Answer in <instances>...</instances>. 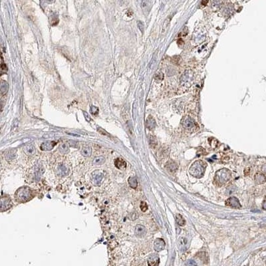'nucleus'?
<instances>
[{"instance_id":"nucleus-1","label":"nucleus","mask_w":266,"mask_h":266,"mask_svg":"<svg viewBox=\"0 0 266 266\" xmlns=\"http://www.w3.org/2000/svg\"><path fill=\"white\" fill-rule=\"evenodd\" d=\"M206 168V163L202 161H197L192 164L189 168V172L196 178H202L204 174Z\"/></svg>"},{"instance_id":"nucleus-2","label":"nucleus","mask_w":266,"mask_h":266,"mask_svg":"<svg viewBox=\"0 0 266 266\" xmlns=\"http://www.w3.org/2000/svg\"><path fill=\"white\" fill-rule=\"evenodd\" d=\"M15 197L18 202H26L32 197V190L29 187H22L16 192Z\"/></svg>"},{"instance_id":"nucleus-3","label":"nucleus","mask_w":266,"mask_h":266,"mask_svg":"<svg viewBox=\"0 0 266 266\" xmlns=\"http://www.w3.org/2000/svg\"><path fill=\"white\" fill-rule=\"evenodd\" d=\"M230 178V172L227 169L223 168L216 172L215 177H214V180H215L216 184L221 186L228 182Z\"/></svg>"},{"instance_id":"nucleus-4","label":"nucleus","mask_w":266,"mask_h":266,"mask_svg":"<svg viewBox=\"0 0 266 266\" xmlns=\"http://www.w3.org/2000/svg\"><path fill=\"white\" fill-rule=\"evenodd\" d=\"M104 177L103 173L99 170H94L91 174V181L94 185H100Z\"/></svg>"},{"instance_id":"nucleus-5","label":"nucleus","mask_w":266,"mask_h":266,"mask_svg":"<svg viewBox=\"0 0 266 266\" xmlns=\"http://www.w3.org/2000/svg\"><path fill=\"white\" fill-rule=\"evenodd\" d=\"M226 204L227 206L231 207V208H241V204L240 202L237 198L236 197H231L228 198L226 200Z\"/></svg>"},{"instance_id":"nucleus-6","label":"nucleus","mask_w":266,"mask_h":266,"mask_svg":"<svg viewBox=\"0 0 266 266\" xmlns=\"http://www.w3.org/2000/svg\"><path fill=\"white\" fill-rule=\"evenodd\" d=\"M165 245L166 243L163 239L158 238L154 242V249L156 252H161L165 248Z\"/></svg>"},{"instance_id":"nucleus-7","label":"nucleus","mask_w":266,"mask_h":266,"mask_svg":"<svg viewBox=\"0 0 266 266\" xmlns=\"http://www.w3.org/2000/svg\"><path fill=\"white\" fill-rule=\"evenodd\" d=\"M182 125H183V127L185 128L186 129L191 130L193 129V128L195 127L196 123L192 119L190 118V117H186V118L183 121V122H182Z\"/></svg>"},{"instance_id":"nucleus-8","label":"nucleus","mask_w":266,"mask_h":266,"mask_svg":"<svg viewBox=\"0 0 266 266\" xmlns=\"http://www.w3.org/2000/svg\"><path fill=\"white\" fill-rule=\"evenodd\" d=\"M57 173L58 175L60 176L61 177L66 176L69 174V168L67 165L61 164L57 168Z\"/></svg>"},{"instance_id":"nucleus-9","label":"nucleus","mask_w":266,"mask_h":266,"mask_svg":"<svg viewBox=\"0 0 266 266\" xmlns=\"http://www.w3.org/2000/svg\"><path fill=\"white\" fill-rule=\"evenodd\" d=\"M135 235L139 238H143L146 235V229L143 225H137L135 227Z\"/></svg>"},{"instance_id":"nucleus-10","label":"nucleus","mask_w":266,"mask_h":266,"mask_svg":"<svg viewBox=\"0 0 266 266\" xmlns=\"http://www.w3.org/2000/svg\"><path fill=\"white\" fill-rule=\"evenodd\" d=\"M11 200L9 197H2L1 200V211H6L9 209L11 206Z\"/></svg>"},{"instance_id":"nucleus-11","label":"nucleus","mask_w":266,"mask_h":266,"mask_svg":"<svg viewBox=\"0 0 266 266\" xmlns=\"http://www.w3.org/2000/svg\"><path fill=\"white\" fill-rule=\"evenodd\" d=\"M178 246L181 251H186L188 247V243L185 238H180L178 242Z\"/></svg>"},{"instance_id":"nucleus-12","label":"nucleus","mask_w":266,"mask_h":266,"mask_svg":"<svg viewBox=\"0 0 266 266\" xmlns=\"http://www.w3.org/2000/svg\"><path fill=\"white\" fill-rule=\"evenodd\" d=\"M55 145V143L53 141H47L42 143L41 145V149L44 151H49L52 150Z\"/></svg>"},{"instance_id":"nucleus-13","label":"nucleus","mask_w":266,"mask_h":266,"mask_svg":"<svg viewBox=\"0 0 266 266\" xmlns=\"http://www.w3.org/2000/svg\"><path fill=\"white\" fill-rule=\"evenodd\" d=\"M160 259L156 254H152L149 257L148 260V264L149 265H158L159 264Z\"/></svg>"},{"instance_id":"nucleus-14","label":"nucleus","mask_w":266,"mask_h":266,"mask_svg":"<svg viewBox=\"0 0 266 266\" xmlns=\"http://www.w3.org/2000/svg\"><path fill=\"white\" fill-rule=\"evenodd\" d=\"M141 8L145 13L149 12L150 9V0H141Z\"/></svg>"},{"instance_id":"nucleus-15","label":"nucleus","mask_w":266,"mask_h":266,"mask_svg":"<svg viewBox=\"0 0 266 266\" xmlns=\"http://www.w3.org/2000/svg\"><path fill=\"white\" fill-rule=\"evenodd\" d=\"M114 165L116 167L119 169V170H123V169L126 168L127 167V163L124 161L123 159L121 158H116L114 161Z\"/></svg>"},{"instance_id":"nucleus-16","label":"nucleus","mask_w":266,"mask_h":266,"mask_svg":"<svg viewBox=\"0 0 266 266\" xmlns=\"http://www.w3.org/2000/svg\"><path fill=\"white\" fill-rule=\"evenodd\" d=\"M146 126L149 130L154 129L155 127H156V122H155V120L153 119L152 116H149L146 119Z\"/></svg>"},{"instance_id":"nucleus-17","label":"nucleus","mask_w":266,"mask_h":266,"mask_svg":"<svg viewBox=\"0 0 266 266\" xmlns=\"http://www.w3.org/2000/svg\"><path fill=\"white\" fill-rule=\"evenodd\" d=\"M23 151L26 154L28 155V156H33V155L35 154V148L32 145H29L28 146H25L23 148Z\"/></svg>"},{"instance_id":"nucleus-18","label":"nucleus","mask_w":266,"mask_h":266,"mask_svg":"<svg viewBox=\"0 0 266 266\" xmlns=\"http://www.w3.org/2000/svg\"><path fill=\"white\" fill-rule=\"evenodd\" d=\"M43 172V170L42 166L40 164H36L35 169V177L36 180L38 181V180H40Z\"/></svg>"},{"instance_id":"nucleus-19","label":"nucleus","mask_w":266,"mask_h":266,"mask_svg":"<svg viewBox=\"0 0 266 266\" xmlns=\"http://www.w3.org/2000/svg\"><path fill=\"white\" fill-rule=\"evenodd\" d=\"M166 168H167L169 172H174L177 170L178 166L174 161H170L168 162L167 164H166Z\"/></svg>"},{"instance_id":"nucleus-20","label":"nucleus","mask_w":266,"mask_h":266,"mask_svg":"<svg viewBox=\"0 0 266 266\" xmlns=\"http://www.w3.org/2000/svg\"><path fill=\"white\" fill-rule=\"evenodd\" d=\"M16 157V151L15 150H8L5 153V158L7 161H13Z\"/></svg>"},{"instance_id":"nucleus-21","label":"nucleus","mask_w":266,"mask_h":266,"mask_svg":"<svg viewBox=\"0 0 266 266\" xmlns=\"http://www.w3.org/2000/svg\"><path fill=\"white\" fill-rule=\"evenodd\" d=\"M105 162V158L103 156H99L94 158L93 161V164L94 166H101Z\"/></svg>"},{"instance_id":"nucleus-22","label":"nucleus","mask_w":266,"mask_h":266,"mask_svg":"<svg viewBox=\"0 0 266 266\" xmlns=\"http://www.w3.org/2000/svg\"><path fill=\"white\" fill-rule=\"evenodd\" d=\"M91 146L86 145L83 146L82 150H81V154L85 157H89L91 154Z\"/></svg>"},{"instance_id":"nucleus-23","label":"nucleus","mask_w":266,"mask_h":266,"mask_svg":"<svg viewBox=\"0 0 266 266\" xmlns=\"http://www.w3.org/2000/svg\"><path fill=\"white\" fill-rule=\"evenodd\" d=\"M171 19H172V16H171V15L166 18V19L165 20V21H164V23L163 24V26H162V34H164V33H165L166 31H167L169 27H170Z\"/></svg>"},{"instance_id":"nucleus-24","label":"nucleus","mask_w":266,"mask_h":266,"mask_svg":"<svg viewBox=\"0 0 266 266\" xmlns=\"http://www.w3.org/2000/svg\"><path fill=\"white\" fill-rule=\"evenodd\" d=\"M8 89H9L8 83H7L6 81H2L1 83V89H0V91H1V94L2 96L6 94V93H8Z\"/></svg>"},{"instance_id":"nucleus-25","label":"nucleus","mask_w":266,"mask_h":266,"mask_svg":"<svg viewBox=\"0 0 266 266\" xmlns=\"http://www.w3.org/2000/svg\"><path fill=\"white\" fill-rule=\"evenodd\" d=\"M59 150L60 152L62 153V154H67L69 151V145L67 143H61L59 145Z\"/></svg>"},{"instance_id":"nucleus-26","label":"nucleus","mask_w":266,"mask_h":266,"mask_svg":"<svg viewBox=\"0 0 266 266\" xmlns=\"http://www.w3.org/2000/svg\"><path fill=\"white\" fill-rule=\"evenodd\" d=\"M176 222L177 224H178L179 226H184V225H185V224H186L185 220L184 219V218L182 217V216L180 215V214H178L176 215Z\"/></svg>"},{"instance_id":"nucleus-27","label":"nucleus","mask_w":266,"mask_h":266,"mask_svg":"<svg viewBox=\"0 0 266 266\" xmlns=\"http://www.w3.org/2000/svg\"><path fill=\"white\" fill-rule=\"evenodd\" d=\"M128 184L132 188H136L138 186V182H137L136 178L135 177H130L128 178Z\"/></svg>"},{"instance_id":"nucleus-28","label":"nucleus","mask_w":266,"mask_h":266,"mask_svg":"<svg viewBox=\"0 0 266 266\" xmlns=\"http://www.w3.org/2000/svg\"><path fill=\"white\" fill-rule=\"evenodd\" d=\"M265 178L264 176H263V174H256V181L257 183H258V184L263 183V182H265Z\"/></svg>"},{"instance_id":"nucleus-29","label":"nucleus","mask_w":266,"mask_h":266,"mask_svg":"<svg viewBox=\"0 0 266 266\" xmlns=\"http://www.w3.org/2000/svg\"><path fill=\"white\" fill-rule=\"evenodd\" d=\"M1 73H6L7 71H8V68H7L6 65L3 62V57L1 56Z\"/></svg>"},{"instance_id":"nucleus-30","label":"nucleus","mask_w":266,"mask_h":266,"mask_svg":"<svg viewBox=\"0 0 266 266\" xmlns=\"http://www.w3.org/2000/svg\"><path fill=\"white\" fill-rule=\"evenodd\" d=\"M91 112L93 115H96L99 113V109L98 107H94V106H91Z\"/></svg>"},{"instance_id":"nucleus-31","label":"nucleus","mask_w":266,"mask_h":266,"mask_svg":"<svg viewBox=\"0 0 266 266\" xmlns=\"http://www.w3.org/2000/svg\"><path fill=\"white\" fill-rule=\"evenodd\" d=\"M154 78H155V79H156V80L162 81V79H163V78H164L163 73H162L161 72H159V73H158L157 74H156V75H155Z\"/></svg>"},{"instance_id":"nucleus-32","label":"nucleus","mask_w":266,"mask_h":266,"mask_svg":"<svg viewBox=\"0 0 266 266\" xmlns=\"http://www.w3.org/2000/svg\"><path fill=\"white\" fill-rule=\"evenodd\" d=\"M140 207H141V210L143 212H146V210H147V209H148L147 204H146V203L145 202H141V206H140Z\"/></svg>"},{"instance_id":"nucleus-33","label":"nucleus","mask_w":266,"mask_h":266,"mask_svg":"<svg viewBox=\"0 0 266 266\" xmlns=\"http://www.w3.org/2000/svg\"><path fill=\"white\" fill-rule=\"evenodd\" d=\"M52 19H53V22H51V25H57L58 23H59V19L57 17H52Z\"/></svg>"},{"instance_id":"nucleus-34","label":"nucleus","mask_w":266,"mask_h":266,"mask_svg":"<svg viewBox=\"0 0 266 266\" xmlns=\"http://www.w3.org/2000/svg\"><path fill=\"white\" fill-rule=\"evenodd\" d=\"M138 27H139V28L140 30H141L142 32H143V31H144V23H143V22L141 21H138Z\"/></svg>"},{"instance_id":"nucleus-35","label":"nucleus","mask_w":266,"mask_h":266,"mask_svg":"<svg viewBox=\"0 0 266 266\" xmlns=\"http://www.w3.org/2000/svg\"><path fill=\"white\" fill-rule=\"evenodd\" d=\"M180 61H181V58H180L179 56H175V57L173 58V61L176 62V64H179L180 63Z\"/></svg>"},{"instance_id":"nucleus-36","label":"nucleus","mask_w":266,"mask_h":266,"mask_svg":"<svg viewBox=\"0 0 266 266\" xmlns=\"http://www.w3.org/2000/svg\"><path fill=\"white\" fill-rule=\"evenodd\" d=\"M83 114H84V115H85V119H86V120L88 121V122H90L91 121V117L89 116V114H88V113L87 112H85V111H83Z\"/></svg>"},{"instance_id":"nucleus-37","label":"nucleus","mask_w":266,"mask_h":266,"mask_svg":"<svg viewBox=\"0 0 266 266\" xmlns=\"http://www.w3.org/2000/svg\"><path fill=\"white\" fill-rule=\"evenodd\" d=\"M177 43H178V45L179 46H182V45H184L183 40L179 39V40L177 41Z\"/></svg>"},{"instance_id":"nucleus-38","label":"nucleus","mask_w":266,"mask_h":266,"mask_svg":"<svg viewBox=\"0 0 266 266\" xmlns=\"http://www.w3.org/2000/svg\"><path fill=\"white\" fill-rule=\"evenodd\" d=\"M208 0H202V5H204V6H206V4L208 3Z\"/></svg>"},{"instance_id":"nucleus-39","label":"nucleus","mask_w":266,"mask_h":266,"mask_svg":"<svg viewBox=\"0 0 266 266\" xmlns=\"http://www.w3.org/2000/svg\"><path fill=\"white\" fill-rule=\"evenodd\" d=\"M263 208H264V209H266V198H265V199L264 200V201H263Z\"/></svg>"},{"instance_id":"nucleus-40","label":"nucleus","mask_w":266,"mask_h":266,"mask_svg":"<svg viewBox=\"0 0 266 266\" xmlns=\"http://www.w3.org/2000/svg\"><path fill=\"white\" fill-rule=\"evenodd\" d=\"M187 264L188 265H196V263L194 261H193V262H190V263H187Z\"/></svg>"},{"instance_id":"nucleus-41","label":"nucleus","mask_w":266,"mask_h":266,"mask_svg":"<svg viewBox=\"0 0 266 266\" xmlns=\"http://www.w3.org/2000/svg\"><path fill=\"white\" fill-rule=\"evenodd\" d=\"M53 0H46V1L47 2H48V3H51V2H53Z\"/></svg>"}]
</instances>
